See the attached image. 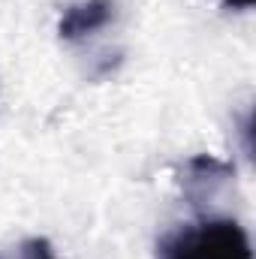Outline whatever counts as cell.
<instances>
[{
	"label": "cell",
	"mask_w": 256,
	"mask_h": 259,
	"mask_svg": "<svg viewBox=\"0 0 256 259\" xmlns=\"http://www.w3.org/2000/svg\"><path fill=\"white\" fill-rule=\"evenodd\" d=\"M112 18H115V0H81V3H72L61 15L58 33L64 42H81L97 30L109 27Z\"/></svg>",
	"instance_id": "3957f363"
},
{
	"label": "cell",
	"mask_w": 256,
	"mask_h": 259,
	"mask_svg": "<svg viewBox=\"0 0 256 259\" xmlns=\"http://www.w3.org/2000/svg\"><path fill=\"white\" fill-rule=\"evenodd\" d=\"M223 3H226L229 9H250L256 0H223Z\"/></svg>",
	"instance_id": "5b68a950"
},
{
	"label": "cell",
	"mask_w": 256,
	"mask_h": 259,
	"mask_svg": "<svg viewBox=\"0 0 256 259\" xmlns=\"http://www.w3.org/2000/svg\"><path fill=\"white\" fill-rule=\"evenodd\" d=\"M0 259H55V247L46 238H27L18 247L0 253Z\"/></svg>",
	"instance_id": "277c9868"
},
{
	"label": "cell",
	"mask_w": 256,
	"mask_h": 259,
	"mask_svg": "<svg viewBox=\"0 0 256 259\" xmlns=\"http://www.w3.org/2000/svg\"><path fill=\"white\" fill-rule=\"evenodd\" d=\"M157 259H253L250 235L235 217L205 214L157 238Z\"/></svg>",
	"instance_id": "6da1fadb"
},
{
	"label": "cell",
	"mask_w": 256,
	"mask_h": 259,
	"mask_svg": "<svg viewBox=\"0 0 256 259\" xmlns=\"http://www.w3.org/2000/svg\"><path fill=\"white\" fill-rule=\"evenodd\" d=\"M232 178V163H223L217 157H208V154H199L187 160L184 166V175H181V187L184 196L190 199L193 208H205L214 196L220 193V187Z\"/></svg>",
	"instance_id": "7a4b0ae2"
}]
</instances>
